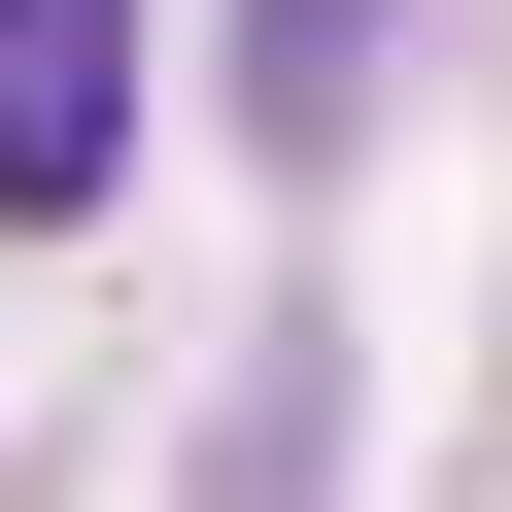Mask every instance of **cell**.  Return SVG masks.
I'll return each instance as SVG.
<instances>
[{"instance_id":"7a4b0ae2","label":"cell","mask_w":512,"mask_h":512,"mask_svg":"<svg viewBox=\"0 0 512 512\" xmlns=\"http://www.w3.org/2000/svg\"><path fill=\"white\" fill-rule=\"evenodd\" d=\"M239 103H274V137H342V103H376V0H239Z\"/></svg>"},{"instance_id":"6da1fadb","label":"cell","mask_w":512,"mask_h":512,"mask_svg":"<svg viewBox=\"0 0 512 512\" xmlns=\"http://www.w3.org/2000/svg\"><path fill=\"white\" fill-rule=\"evenodd\" d=\"M137 137V0H0V205H103Z\"/></svg>"}]
</instances>
